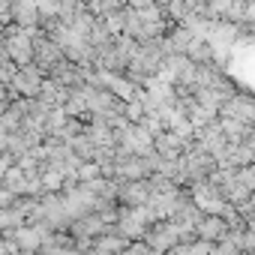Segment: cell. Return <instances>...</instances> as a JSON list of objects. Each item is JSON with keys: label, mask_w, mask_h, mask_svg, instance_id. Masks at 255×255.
Wrapping results in <instances>:
<instances>
[{"label": "cell", "mask_w": 255, "mask_h": 255, "mask_svg": "<svg viewBox=\"0 0 255 255\" xmlns=\"http://www.w3.org/2000/svg\"><path fill=\"white\" fill-rule=\"evenodd\" d=\"M6 51H9V57L15 60V63H27L30 57H33V39L24 33V30H12L9 36H6Z\"/></svg>", "instance_id": "1"}]
</instances>
